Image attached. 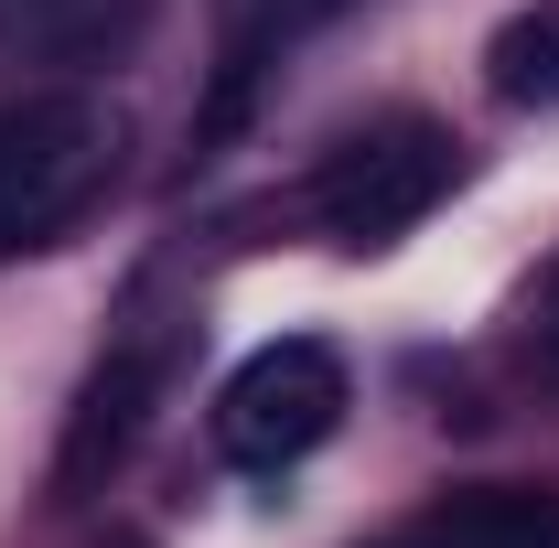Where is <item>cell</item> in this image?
Here are the masks:
<instances>
[{"mask_svg": "<svg viewBox=\"0 0 559 548\" xmlns=\"http://www.w3.org/2000/svg\"><path fill=\"white\" fill-rule=\"evenodd\" d=\"M452 130L441 119H377V130H355L323 172H312V215H323V237L334 248H388V237H409L419 215L452 194Z\"/></svg>", "mask_w": 559, "mask_h": 548, "instance_id": "7a4b0ae2", "label": "cell"}, {"mask_svg": "<svg viewBox=\"0 0 559 548\" xmlns=\"http://www.w3.org/2000/svg\"><path fill=\"white\" fill-rule=\"evenodd\" d=\"M516 355H527L538 388H559V259L527 279V301H516Z\"/></svg>", "mask_w": 559, "mask_h": 548, "instance_id": "9c48e42d", "label": "cell"}, {"mask_svg": "<svg viewBox=\"0 0 559 548\" xmlns=\"http://www.w3.org/2000/svg\"><path fill=\"white\" fill-rule=\"evenodd\" d=\"M355 0H226V75H215V108H205V140L248 108V86H259V55L290 44V33H312V22H334Z\"/></svg>", "mask_w": 559, "mask_h": 548, "instance_id": "52a82bcc", "label": "cell"}, {"mask_svg": "<svg viewBox=\"0 0 559 548\" xmlns=\"http://www.w3.org/2000/svg\"><path fill=\"white\" fill-rule=\"evenodd\" d=\"M485 86L506 97V108H559V0H527V11L495 22Z\"/></svg>", "mask_w": 559, "mask_h": 548, "instance_id": "ba28073f", "label": "cell"}, {"mask_svg": "<svg viewBox=\"0 0 559 548\" xmlns=\"http://www.w3.org/2000/svg\"><path fill=\"white\" fill-rule=\"evenodd\" d=\"M140 11H151V0H0V44L86 65V55L130 44V33H140Z\"/></svg>", "mask_w": 559, "mask_h": 548, "instance_id": "8992f818", "label": "cell"}, {"mask_svg": "<svg viewBox=\"0 0 559 548\" xmlns=\"http://www.w3.org/2000/svg\"><path fill=\"white\" fill-rule=\"evenodd\" d=\"M388 548H399V538H388Z\"/></svg>", "mask_w": 559, "mask_h": 548, "instance_id": "30bf717a", "label": "cell"}, {"mask_svg": "<svg viewBox=\"0 0 559 548\" xmlns=\"http://www.w3.org/2000/svg\"><path fill=\"white\" fill-rule=\"evenodd\" d=\"M151 398H162V344H119V355L75 388V419H66V441H55V495H66V505L97 495V484L130 463Z\"/></svg>", "mask_w": 559, "mask_h": 548, "instance_id": "277c9868", "label": "cell"}, {"mask_svg": "<svg viewBox=\"0 0 559 548\" xmlns=\"http://www.w3.org/2000/svg\"><path fill=\"white\" fill-rule=\"evenodd\" d=\"M345 430V355L323 334H280L259 344L226 388H215V441H226V463H301V452H323Z\"/></svg>", "mask_w": 559, "mask_h": 548, "instance_id": "3957f363", "label": "cell"}, {"mask_svg": "<svg viewBox=\"0 0 559 548\" xmlns=\"http://www.w3.org/2000/svg\"><path fill=\"white\" fill-rule=\"evenodd\" d=\"M399 548H559V495H527V484H474V495L430 505Z\"/></svg>", "mask_w": 559, "mask_h": 548, "instance_id": "5b68a950", "label": "cell"}, {"mask_svg": "<svg viewBox=\"0 0 559 548\" xmlns=\"http://www.w3.org/2000/svg\"><path fill=\"white\" fill-rule=\"evenodd\" d=\"M108 172H119V108L108 97H86V86L11 97L0 108V259L75 226L108 194Z\"/></svg>", "mask_w": 559, "mask_h": 548, "instance_id": "6da1fadb", "label": "cell"}]
</instances>
